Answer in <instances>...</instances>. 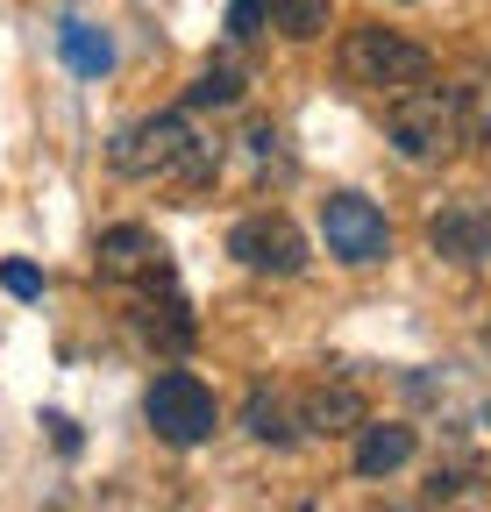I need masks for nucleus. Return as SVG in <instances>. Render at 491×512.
I'll use <instances>...</instances> for the list:
<instances>
[{
	"label": "nucleus",
	"instance_id": "nucleus-1",
	"mask_svg": "<svg viewBox=\"0 0 491 512\" xmlns=\"http://www.w3.org/2000/svg\"><path fill=\"white\" fill-rule=\"evenodd\" d=\"M114 171L171 178V185H207L221 171V143H207L178 107H164V114H143L136 128H121V136H114Z\"/></svg>",
	"mask_w": 491,
	"mask_h": 512
},
{
	"label": "nucleus",
	"instance_id": "nucleus-2",
	"mask_svg": "<svg viewBox=\"0 0 491 512\" xmlns=\"http://www.w3.org/2000/svg\"><path fill=\"white\" fill-rule=\"evenodd\" d=\"M463 128H470L463 86L420 79V86H406V93L385 100V136H392V150H399L406 164H442V157H456Z\"/></svg>",
	"mask_w": 491,
	"mask_h": 512
},
{
	"label": "nucleus",
	"instance_id": "nucleus-3",
	"mask_svg": "<svg viewBox=\"0 0 491 512\" xmlns=\"http://www.w3.org/2000/svg\"><path fill=\"white\" fill-rule=\"evenodd\" d=\"M342 79L363 86V93H378V100H392V93H406L420 79H435V57H427L413 36L385 29V22H363V29L342 36Z\"/></svg>",
	"mask_w": 491,
	"mask_h": 512
},
{
	"label": "nucleus",
	"instance_id": "nucleus-4",
	"mask_svg": "<svg viewBox=\"0 0 491 512\" xmlns=\"http://www.w3.org/2000/svg\"><path fill=\"white\" fill-rule=\"evenodd\" d=\"M143 420H150V434L164 448H200L221 427V399L207 392L193 370H164L150 392H143Z\"/></svg>",
	"mask_w": 491,
	"mask_h": 512
},
{
	"label": "nucleus",
	"instance_id": "nucleus-5",
	"mask_svg": "<svg viewBox=\"0 0 491 512\" xmlns=\"http://www.w3.org/2000/svg\"><path fill=\"white\" fill-rule=\"evenodd\" d=\"M228 256L257 278H299L306 271V235L292 228V214L264 207V214H242L228 228Z\"/></svg>",
	"mask_w": 491,
	"mask_h": 512
},
{
	"label": "nucleus",
	"instance_id": "nucleus-6",
	"mask_svg": "<svg viewBox=\"0 0 491 512\" xmlns=\"http://www.w3.org/2000/svg\"><path fill=\"white\" fill-rule=\"evenodd\" d=\"M321 235H328V256L349 264V271L392 256V228H385V214L363 200V192H328L321 200Z\"/></svg>",
	"mask_w": 491,
	"mask_h": 512
},
{
	"label": "nucleus",
	"instance_id": "nucleus-7",
	"mask_svg": "<svg viewBox=\"0 0 491 512\" xmlns=\"http://www.w3.org/2000/svg\"><path fill=\"white\" fill-rule=\"evenodd\" d=\"M93 278L100 285H171V249L143 221H114L93 242Z\"/></svg>",
	"mask_w": 491,
	"mask_h": 512
},
{
	"label": "nucleus",
	"instance_id": "nucleus-8",
	"mask_svg": "<svg viewBox=\"0 0 491 512\" xmlns=\"http://www.w3.org/2000/svg\"><path fill=\"white\" fill-rule=\"evenodd\" d=\"M427 249L449 256V264H491V207L484 200H449L435 221H427Z\"/></svg>",
	"mask_w": 491,
	"mask_h": 512
},
{
	"label": "nucleus",
	"instance_id": "nucleus-9",
	"mask_svg": "<svg viewBox=\"0 0 491 512\" xmlns=\"http://www.w3.org/2000/svg\"><path fill=\"white\" fill-rule=\"evenodd\" d=\"M292 420H299V434L335 441V434H356L363 420H371V406H363V392H356L349 377H321L314 392H306V399L292 406Z\"/></svg>",
	"mask_w": 491,
	"mask_h": 512
},
{
	"label": "nucleus",
	"instance_id": "nucleus-10",
	"mask_svg": "<svg viewBox=\"0 0 491 512\" xmlns=\"http://www.w3.org/2000/svg\"><path fill=\"white\" fill-rule=\"evenodd\" d=\"M413 463V427L406 420H363L356 427V477H392Z\"/></svg>",
	"mask_w": 491,
	"mask_h": 512
},
{
	"label": "nucleus",
	"instance_id": "nucleus-11",
	"mask_svg": "<svg viewBox=\"0 0 491 512\" xmlns=\"http://www.w3.org/2000/svg\"><path fill=\"white\" fill-rule=\"evenodd\" d=\"M136 335H143V342H157L164 356H186V349H193V335H200V320H193V306H186V299H143V306H136Z\"/></svg>",
	"mask_w": 491,
	"mask_h": 512
},
{
	"label": "nucleus",
	"instance_id": "nucleus-12",
	"mask_svg": "<svg viewBox=\"0 0 491 512\" xmlns=\"http://www.w3.org/2000/svg\"><path fill=\"white\" fill-rule=\"evenodd\" d=\"M242 434L250 441H271V448H285V441H299V420H292V399L285 392H271V384H257L250 399H242Z\"/></svg>",
	"mask_w": 491,
	"mask_h": 512
},
{
	"label": "nucleus",
	"instance_id": "nucleus-13",
	"mask_svg": "<svg viewBox=\"0 0 491 512\" xmlns=\"http://www.w3.org/2000/svg\"><path fill=\"white\" fill-rule=\"evenodd\" d=\"M57 43H65V64H72L79 79H100L107 64H114V43H107V29H93V22H65V36H57Z\"/></svg>",
	"mask_w": 491,
	"mask_h": 512
},
{
	"label": "nucleus",
	"instance_id": "nucleus-14",
	"mask_svg": "<svg viewBox=\"0 0 491 512\" xmlns=\"http://www.w3.org/2000/svg\"><path fill=\"white\" fill-rule=\"evenodd\" d=\"M271 15H278V29H285L292 43H314V36H328V22H335V0H271Z\"/></svg>",
	"mask_w": 491,
	"mask_h": 512
},
{
	"label": "nucleus",
	"instance_id": "nucleus-15",
	"mask_svg": "<svg viewBox=\"0 0 491 512\" xmlns=\"http://www.w3.org/2000/svg\"><path fill=\"white\" fill-rule=\"evenodd\" d=\"M242 100V72L235 64H207V72L186 86V107H235Z\"/></svg>",
	"mask_w": 491,
	"mask_h": 512
},
{
	"label": "nucleus",
	"instance_id": "nucleus-16",
	"mask_svg": "<svg viewBox=\"0 0 491 512\" xmlns=\"http://www.w3.org/2000/svg\"><path fill=\"white\" fill-rule=\"evenodd\" d=\"M264 22H271V0H228V36L235 43L264 36Z\"/></svg>",
	"mask_w": 491,
	"mask_h": 512
},
{
	"label": "nucleus",
	"instance_id": "nucleus-17",
	"mask_svg": "<svg viewBox=\"0 0 491 512\" xmlns=\"http://www.w3.org/2000/svg\"><path fill=\"white\" fill-rule=\"evenodd\" d=\"M0 292H15V299H43V271H36V264H0Z\"/></svg>",
	"mask_w": 491,
	"mask_h": 512
},
{
	"label": "nucleus",
	"instance_id": "nucleus-18",
	"mask_svg": "<svg viewBox=\"0 0 491 512\" xmlns=\"http://www.w3.org/2000/svg\"><path fill=\"white\" fill-rule=\"evenodd\" d=\"M463 100H470V128H477V143L491 150V72H484V79H477Z\"/></svg>",
	"mask_w": 491,
	"mask_h": 512
},
{
	"label": "nucleus",
	"instance_id": "nucleus-19",
	"mask_svg": "<svg viewBox=\"0 0 491 512\" xmlns=\"http://www.w3.org/2000/svg\"><path fill=\"white\" fill-rule=\"evenodd\" d=\"M43 427H50V434H57V448H65V456H72V448H79V427H72V420H65V413H50V420H43Z\"/></svg>",
	"mask_w": 491,
	"mask_h": 512
},
{
	"label": "nucleus",
	"instance_id": "nucleus-20",
	"mask_svg": "<svg viewBox=\"0 0 491 512\" xmlns=\"http://www.w3.org/2000/svg\"><path fill=\"white\" fill-rule=\"evenodd\" d=\"M484 356H491V320H484Z\"/></svg>",
	"mask_w": 491,
	"mask_h": 512
},
{
	"label": "nucleus",
	"instance_id": "nucleus-21",
	"mask_svg": "<svg viewBox=\"0 0 491 512\" xmlns=\"http://www.w3.org/2000/svg\"><path fill=\"white\" fill-rule=\"evenodd\" d=\"M292 512H321V505H292Z\"/></svg>",
	"mask_w": 491,
	"mask_h": 512
}]
</instances>
